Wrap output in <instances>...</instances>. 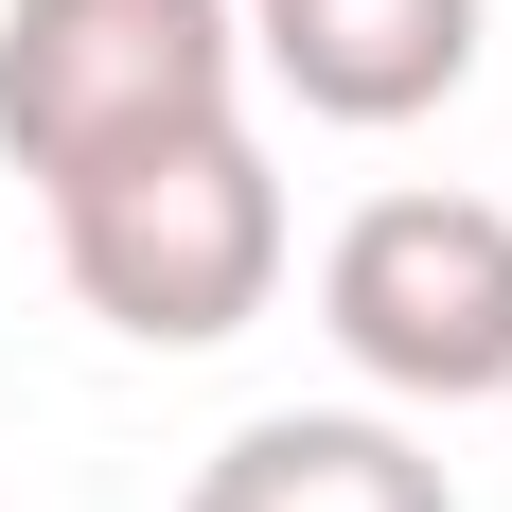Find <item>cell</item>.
Here are the masks:
<instances>
[{
  "mask_svg": "<svg viewBox=\"0 0 512 512\" xmlns=\"http://www.w3.org/2000/svg\"><path fill=\"white\" fill-rule=\"evenodd\" d=\"M477 18L495 0H230L248 71L301 124H424V106L477 71Z\"/></svg>",
  "mask_w": 512,
  "mask_h": 512,
  "instance_id": "277c9868",
  "label": "cell"
},
{
  "mask_svg": "<svg viewBox=\"0 0 512 512\" xmlns=\"http://www.w3.org/2000/svg\"><path fill=\"white\" fill-rule=\"evenodd\" d=\"M53 212V265H71V301L106 336H142V354H212V336H248L283 301V177H265L248 124H195V142H142L71 177Z\"/></svg>",
  "mask_w": 512,
  "mask_h": 512,
  "instance_id": "6da1fadb",
  "label": "cell"
},
{
  "mask_svg": "<svg viewBox=\"0 0 512 512\" xmlns=\"http://www.w3.org/2000/svg\"><path fill=\"white\" fill-rule=\"evenodd\" d=\"M318 336L389 407H512V212L495 195H371L318 248Z\"/></svg>",
  "mask_w": 512,
  "mask_h": 512,
  "instance_id": "3957f363",
  "label": "cell"
},
{
  "mask_svg": "<svg viewBox=\"0 0 512 512\" xmlns=\"http://www.w3.org/2000/svg\"><path fill=\"white\" fill-rule=\"evenodd\" d=\"M177 512H460V477L389 407H265V424H230L195 460Z\"/></svg>",
  "mask_w": 512,
  "mask_h": 512,
  "instance_id": "5b68a950",
  "label": "cell"
},
{
  "mask_svg": "<svg viewBox=\"0 0 512 512\" xmlns=\"http://www.w3.org/2000/svg\"><path fill=\"white\" fill-rule=\"evenodd\" d=\"M248 124V36L230 0H0V159L71 195L142 142Z\"/></svg>",
  "mask_w": 512,
  "mask_h": 512,
  "instance_id": "7a4b0ae2",
  "label": "cell"
}]
</instances>
